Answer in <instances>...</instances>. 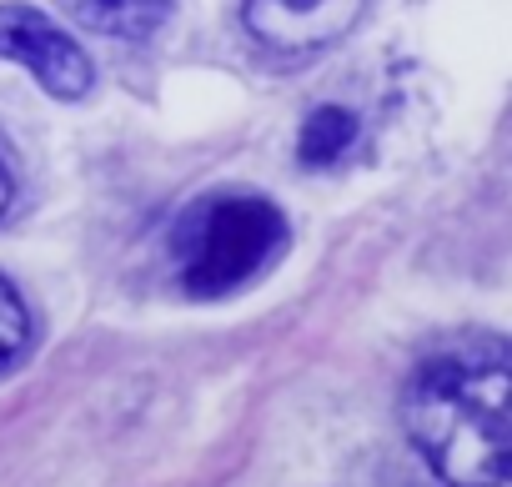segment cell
I'll return each instance as SVG.
<instances>
[{
  "instance_id": "obj_4",
  "label": "cell",
  "mask_w": 512,
  "mask_h": 487,
  "mask_svg": "<svg viewBox=\"0 0 512 487\" xmlns=\"http://www.w3.org/2000/svg\"><path fill=\"white\" fill-rule=\"evenodd\" d=\"M362 6L367 0H246L241 21L272 56H312L347 36Z\"/></svg>"
},
{
  "instance_id": "obj_1",
  "label": "cell",
  "mask_w": 512,
  "mask_h": 487,
  "mask_svg": "<svg viewBox=\"0 0 512 487\" xmlns=\"http://www.w3.org/2000/svg\"><path fill=\"white\" fill-rule=\"evenodd\" d=\"M402 427L447 487H512V352L457 342L417 362Z\"/></svg>"
},
{
  "instance_id": "obj_3",
  "label": "cell",
  "mask_w": 512,
  "mask_h": 487,
  "mask_svg": "<svg viewBox=\"0 0 512 487\" xmlns=\"http://www.w3.org/2000/svg\"><path fill=\"white\" fill-rule=\"evenodd\" d=\"M0 56L26 66L56 101H81L91 91V61L81 46L31 6H0Z\"/></svg>"
},
{
  "instance_id": "obj_7",
  "label": "cell",
  "mask_w": 512,
  "mask_h": 487,
  "mask_svg": "<svg viewBox=\"0 0 512 487\" xmlns=\"http://www.w3.org/2000/svg\"><path fill=\"white\" fill-rule=\"evenodd\" d=\"M31 347V312L16 297V287L0 277V377H6Z\"/></svg>"
},
{
  "instance_id": "obj_8",
  "label": "cell",
  "mask_w": 512,
  "mask_h": 487,
  "mask_svg": "<svg viewBox=\"0 0 512 487\" xmlns=\"http://www.w3.org/2000/svg\"><path fill=\"white\" fill-rule=\"evenodd\" d=\"M6 206H11V171L0 166V216H6Z\"/></svg>"
},
{
  "instance_id": "obj_2",
  "label": "cell",
  "mask_w": 512,
  "mask_h": 487,
  "mask_svg": "<svg viewBox=\"0 0 512 487\" xmlns=\"http://www.w3.org/2000/svg\"><path fill=\"white\" fill-rule=\"evenodd\" d=\"M287 247V221L272 201L226 191L196 201L171 231L176 282L191 297H231L251 277H262Z\"/></svg>"
},
{
  "instance_id": "obj_5",
  "label": "cell",
  "mask_w": 512,
  "mask_h": 487,
  "mask_svg": "<svg viewBox=\"0 0 512 487\" xmlns=\"http://www.w3.org/2000/svg\"><path fill=\"white\" fill-rule=\"evenodd\" d=\"M56 6L76 26L116 41H146L171 16V0H56Z\"/></svg>"
},
{
  "instance_id": "obj_6",
  "label": "cell",
  "mask_w": 512,
  "mask_h": 487,
  "mask_svg": "<svg viewBox=\"0 0 512 487\" xmlns=\"http://www.w3.org/2000/svg\"><path fill=\"white\" fill-rule=\"evenodd\" d=\"M357 146V116H347L342 106H322L307 126H302V161L307 166H337L347 151Z\"/></svg>"
}]
</instances>
